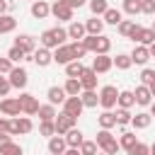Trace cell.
Wrapping results in <instances>:
<instances>
[{
  "label": "cell",
  "instance_id": "4fadbf2b",
  "mask_svg": "<svg viewBox=\"0 0 155 155\" xmlns=\"http://www.w3.org/2000/svg\"><path fill=\"white\" fill-rule=\"evenodd\" d=\"M53 63H58V65H65V63H70L73 61V53H70V46L68 44H61L58 48H53Z\"/></svg>",
  "mask_w": 155,
  "mask_h": 155
},
{
  "label": "cell",
  "instance_id": "e575fe53",
  "mask_svg": "<svg viewBox=\"0 0 155 155\" xmlns=\"http://www.w3.org/2000/svg\"><path fill=\"white\" fill-rule=\"evenodd\" d=\"M107 7H109L107 0H90V10H92L94 17H102V15L107 12Z\"/></svg>",
  "mask_w": 155,
  "mask_h": 155
},
{
  "label": "cell",
  "instance_id": "680465c9",
  "mask_svg": "<svg viewBox=\"0 0 155 155\" xmlns=\"http://www.w3.org/2000/svg\"><path fill=\"white\" fill-rule=\"evenodd\" d=\"M7 126H10V119H0V131H7Z\"/></svg>",
  "mask_w": 155,
  "mask_h": 155
},
{
  "label": "cell",
  "instance_id": "8992f818",
  "mask_svg": "<svg viewBox=\"0 0 155 155\" xmlns=\"http://www.w3.org/2000/svg\"><path fill=\"white\" fill-rule=\"evenodd\" d=\"M128 39H133V41H138V44H143V46H150V44L155 41V31L136 24V27H133V31L128 34Z\"/></svg>",
  "mask_w": 155,
  "mask_h": 155
},
{
  "label": "cell",
  "instance_id": "816d5d0a",
  "mask_svg": "<svg viewBox=\"0 0 155 155\" xmlns=\"http://www.w3.org/2000/svg\"><path fill=\"white\" fill-rule=\"evenodd\" d=\"M10 90H12L10 80H7L5 75H0V97H7V94H10Z\"/></svg>",
  "mask_w": 155,
  "mask_h": 155
},
{
  "label": "cell",
  "instance_id": "1f68e13d",
  "mask_svg": "<svg viewBox=\"0 0 155 155\" xmlns=\"http://www.w3.org/2000/svg\"><path fill=\"white\" fill-rule=\"evenodd\" d=\"M136 143H138L136 133H131V131H124V133H121V140H119V145H121V148H124L126 153H128V150H131V148H133Z\"/></svg>",
  "mask_w": 155,
  "mask_h": 155
},
{
  "label": "cell",
  "instance_id": "cb8c5ba5",
  "mask_svg": "<svg viewBox=\"0 0 155 155\" xmlns=\"http://www.w3.org/2000/svg\"><path fill=\"white\" fill-rule=\"evenodd\" d=\"M85 24H80V22H70V27H68V39H73V41H82L85 39Z\"/></svg>",
  "mask_w": 155,
  "mask_h": 155
},
{
  "label": "cell",
  "instance_id": "836d02e7",
  "mask_svg": "<svg viewBox=\"0 0 155 155\" xmlns=\"http://www.w3.org/2000/svg\"><path fill=\"white\" fill-rule=\"evenodd\" d=\"M22 145H17L15 140H7L5 145H0V155H22Z\"/></svg>",
  "mask_w": 155,
  "mask_h": 155
},
{
  "label": "cell",
  "instance_id": "c3c4849f",
  "mask_svg": "<svg viewBox=\"0 0 155 155\" xmlns=\"http://www.w3.org/2000/svg\"><path fill=\"white\" fill-rule=\"evenodd\" d=\"M97 36H99V34H97ZM97 36H94V34H85V39H82V46L87 48V53H90V51L94 53V48H97Z\"/></svg>",
  "mask_w": 155,
  "mask_h": 155
},
{
  "label": "cell",
  "instance_id": "be15d7a7",
  "mask_svg": "<svg viewBox=\"0 0 155 155\" xmlns=\"http://www.w3.org/2000/svg\"><path fill=\"white\" fill-rule=\"evenodd\" d=\"M150 155H155V143H150Z\"/></svg>",
  "mask_w": 155,
  "mask_h": 155
},
{
  "label": "cell",
  "instance_id": "9c48e42d",
  "mask_svg": "<svg viewBox=\"0 0 155 155\" xmlns=\"http://www.w3.org/2000/svg\"><path fill=\"white\" fill-rule=\"evenodd\" d=\"M53 124H56V133H58V136H65V133L75 126V119H73L70 114H65V111H63V114H56Z\"/></svg>",
  "mask_w": 155,
  "mask_h": 155
},
{
  "label": "cell",
  "instance_id": "2e32d148",
  "mask_svg": "<svg viewBox=\"0 0 155 155\" xmlns=\"http://www.w3.org/2000/svg\"><path fill=\"white\" fill-rule=\"evenodd\" d=\"M133 99H136V104H138V107H148V104L153 102L150 87H148V85H138V87H136V92H133Z\"/></svg>",
  "mask_w": 155,
  "mask_h": 155
},
{
  "label": "cell",
  "instance_id": "f35d334b",
  "mask_svg": "<svg viewBox=\"0 0 155 155\" xmlns=\"http://www.w3.org/2000/svg\"><path fill=\"white\" fill-rule=\"evenodd\" d=\"M114 65H116L119 70H128L133 63H131V56H128V53H119V56L114 58Z\"/></svg>",
  "mask_w": 155,
  "mask_h": 155
},
{
  "label": "cell",
  "instance_id": "52a82bcc",
  "mask_svg": "<svg viewBox=\"0 0 155 155\" xmlns=\"http://www.w3.org/2000/svg\"><path fill=\"white\" fill-rule=\"evenodd\" d=\"M17 99H19L22 114H27V116H34V114L39 111V102H36V97H34V94H29V92H22Z\"/></svg>",
  "mask_w": 155,
  "mask_h": 155
},
{
  "label": "cell",
  "instance_id": "11a10c76",
  "mask_svg": "<svg viewBox=\"0 0 155 155\" xmlns=\"http://www.w3.org/2000/svg\"><path fill=\"white\" fill-rule=\"evenodd\" d=\"M7 140H12V136H10L7 131H0V145H5Z\"/></svg>",
  "mask_w": 155,
  "mask_h": 155
},
{
  "label": "cell",
  "instance_id": "7402d4cb",
  "mask_svg": "<svg viewBox=\"0 0 155 155\" xmlns=\"http://www.w3.org/2000/svg\"><path fill=\"white\" fill-rule=\"evenodd\" d=\"M80 99H82V107H87V109H94L99 104V94L94 90H82L80 92Z\"/></svg>",
  "mask_w": 155,
  "mask_h": 155
},
{
  "label": "cell",
  "instance_id": "ba28073f",
  "mask_svg": "<svg viewBox=\"0 0 155 155\" xmlns=\"http://www.w3.org/2000/svg\"><path fill=\"white\" fill-rule=\"evenodd\" d=\"M73 12H75V10L68 7L63 0H56V2L51 5V15H53L56 19H61V22H70V19H73Z\"/></svg>",
  "mask_w": 155,
  "mask_h": 155
},
{
  "label": "cell",
  "instance_id": "6da1fadb",
  "mask_svg": "<svg viewBox=\"0 0 155 155\" xmlns=\"http://www.w3.org/2000/svg\"><path fill=\"white\" fill-rule=\"evenodd\" d=\"M65 39H68V29L53 27V29H46L41 34V46L44 48H58L61 44H65Z\"/></svg>",
  "mask_w": 155,
  "mask_h": 155
},
{
  "label": "cell",
  "instance_id": "44dd1931",
  "mask_svg": "<svg viewBox=\"0 0 155 155\" xmlns=\"http://www.w3.org/2000/svg\"><path fill=\"white\" fill-rule=\"evenodd\" d=\"M150 124H153V116H150L148 111H138L136 116H131V126L138 128V131H140V128H148Z\"/></svg>",
  "mask_w": 155,
  "mask_h": 155
},
{
  "label": "cell",
  "instance_id": "d6986e66",
  "mask_svg": "<svg viewBox=\"0 0 155 155\" xmlns=\"http://www.w3.org/2000/svg\"><path fill=\"white\" fill-rule=\"evenodd\" d=\"M80 85H82V90H94L97 87V73L92 70V68H85L82 73H80Z\"/></svg>",
  "mask_w": 155,
  "mask_h": 155
},
{
  "label": "cell",
  "instance_id": "7c38bea8",
  "mask_svg": "<svg viewBox=\"0 0 155 155\" xmlns=\"http://www.w3.org/2000/svg\"><path fill=\"white\" fill-rule=\"evenodd\" d=\"M128 56H131V63H136V65H145V63L150 61V51H148V46H143V44L133 46V51H131Z\"/></svg>",
  "mask_w": 155,
  "mask_h": 155
},
{
  "label": "cell",
  "instance_id": "60d3db41",
  "mask_svg": "<svg viewBox=\"0 0 155 155\" xmlns=\"http://www.w3.org/2000/svg\"><path fill=\"white\" fill-rule=\"evenodd\" d=\"M39 133L46 136V138L56 136V124H53V121H41V124H39Z\"/></svg>",
  "mask_w": 155,
  "mask_h": 155
},
{
  "label": "cell",
  "instance_id": "7a4b0ae2",
  "mask_svg": "<svg viewBox=\"0 0 155 155\" xmlns=\"http://www.w3.org/2000/svg\"><path fill=\"white\" fill-rule=\"evenodd\" d=\"M7 80H10L12 87L24 90L27 82H29V73H27V68H22V65H12V70L7 73Z\"/></svg>",
  "mask_w": 155,
  "mask_h": 155
},
{
  "label": "cell",
  "instance_id": "bcb514c9",
  "mask_svg": "<svg viewBox=\"0 0 155 155\" xmlns=\"http://www.w3.org/2000/svg\"><path fill=\"white\" fill-rule=\"evenodd\" d=\"M111 138H114V136H111V131H109V128H99V131H97V138H94V143L102 148V145H104L107 140H111Z\"/></svg>",
  "mask_w": 155,
  "mask_h": 155
},
{
  "label": "cell",
  "instance_id": "f1b7e54d",
  "mask_svg": "<svg viewBox=\"0 0 155 155\" xmlns=\"http://www.w3.org/2000/svg\"><path fill=\"white\" fill-rule=\"evenodd\" d=\"M102 29H104V19H99V17H92V19H87L85 22V31L87 34H102Z\"/></svg>",
  "mask_w": 155,
  "mask_h": 155
},
{
  "label": "cell",
  "instance_id": "9a60e30c",
  "mask_svg": "<svg viewBox=\"0 0 155 155\" xmlns=\"http://www.w3.org/2000/svg\"><path fill=\"white\" fill-rule=\"evenodd\" d=\"M31 61L39 65V68H46L48 63H53V56H51V48H36L34 53H31Z\"/></svg>",
  "mask_w": 155,
  "mask_h": 155
},
{
  "label": "cell",
  "instance_id": "f907efd6",
  "mask_svg": "<svg viewBox=\"0 0 155 155\" xmlns=\"http://www.w3.org/2000/svg\"><path fill=\"white\" fill-rule=\"evenodd\" d=\"M140 12L143 15H155V0H140Z\"/></svg>",
  "mask_w": 155,
  "mask_h": 155
},
{
  "label": "cell",
  "instance_id": "5b68a950",
  "mask_svg": "<svg viewBox=\"0 0 155 155\" xmlns=\"http://www.w3.org/2000/svg\"><path fill=\"white\" fill-rule=\"evenodd\" d=\"M114 68V58L109 56V53H94V58H92V70L99 75V73H109Z\"/></svg>",
  "mask_w": 155,
  "mask_h": 155
},
{
  "label": "cell",
  "instance_id": "7bdbcfd3",
  "mask_svg": "<svg viewBox=\"0 0 155 155\" xmlns=\"http://www.w3.org/2000/svg\"><path fill=\"white\" fill-rule=\"evenodd\" d=\"M97 150H99V145L94 140H82L80 143V153L82 155H97Z\"/></svg>",
  "mask_w": 155,
  "mask_h": 155
},
{
  "label": "cell",
  "instance_id": "d590c367",
  "mask_svg": "<svg viewBox=\"0 0 155 155\" xmlns=\"http://www.w3.org/2000/svg\"><path fill=\"white\" fill-rule=\"evenodd\" d=\"M109 48H111V39L104 36V34H99V36H97V48H94V53H109Z\"/></svg>",
  "mask_w": 155,
  "mask_h": 155
},
{
  "label": "cell",
  "instance_id": "6125c7cd",
  "mask_svg": "<svg viewBox=\"0 0 155 155\" xmlns=\"http://www.w3.org/2000/svg\"><path fill=\"white\" fill-rule=\"evenodd\" d=\"M148 107H150V116H155V102H150Z\"/></svg>",
  "mask_w": 155,
  "mask_h": 155
},
{
  "label": "cell",
  "instance_id": "484cf974",
  "mask_svg": "<svg viewBox=\"0 0 155 155\" xmlns=\"http://www.w3.org/2000/svg\"><path fill=\"white\" fill-rule=\"evenodd\" d=\"M63 90H65V94H68V97H78V94L82 92V85H80V80H78V78H68V80H65V85H63Z\"/></svg>",
  "mask_w": 155,
  "mask_h": 155
},
{
  "label": "cell",
  "instance_id": "7dc6e473",
  "mask_svg": "<svg viewBox=\"0 0 155 155\" xmlns=\"http://www.w3.org/2000/svg\"><path fill=\"white\" fill-rule=\"evenodd\" d=\"M128 155H150V145H148V143H140V140H138V143H136V145H133V148L128 150Z\"/></svg>",
  "mask_w": 155,
  "mask_h": 155
},
{
  "label": "cell",
  "instance_id": "f546056e",
  "mask_svg": "<svg viewBox=\"0 0 155 155\" xmlns=\"http://www.w3.org/2000/svg\"><path fill=\"white\" fill-rule=\"evenodd\" d=\"M36 114H39L41 121H53L56 119V107L53 104H39V111Z\"/></svg>",
  "mask_w": 155,
  "mask_h": 155
},
{
  "label": "cell",
  "instance_id": "b9f144b4",
  "mask_svg": "<svg viewBox=\"0 0 155 155\" xmlns=\"http://www.w3.org/2000/svg\"><path fill=\"white\" fill-rule=\"evenodd\" d=\"M99 150H102V153H107V155H116V153L121 150V145H119V140H116V138H111V140H107Z\"/></svg>",
  "mask_w": 155,
  "mask_h": 155
},
{
  "label": "cell",
  "instance_id": "8d00e7d4",
  "mask_svg": "<svg viewBox=\"0 0 155 155\" xmlns=\"http://www.w3.org/2000/svg\"><path fill=\"white\" fill-rule=\"evenodd\" d=\"M124 12L131 17L140 15V0H124Z\"/></svg>",
  "mask_w": 155,
  "mask_h": 155
},
{
  "label": "cell",
  "instance_id": "30bf717a",
  "mask_svg": "<svg viewBox=\"0 0 155 155\" xmlns=\"http://www.w3.org/2000/svg\"><path fill=\"white\" fill-rule=\"evenodd\" d=\"M82 99H80V94L78 97H65V102H63V111L65 114H70L73 119H78L80 114H82Z\"/></svg>",
  "mask_w": 155,
  "mask_h": 155
},
{
  "label": "cell",
  "instance_id": "3957f363",
  "mask_svg": "<svg viewBox=\"0 0 155 155\" xmlns=\"http://www.w3.org/2000/svg\"><path fill=\"white\" fill-rule=\"evenodd\" d=\"M34 124L29 116H17V119H10V126H7V133L10 136H19V133H31Z\"/></svg>",
  "mask_w": 155,
  "mask_h": 155
},
{
  "label": "cell",
  "instance_id": "9f6ffc18",
  "mask_svg": "<svg viewBox=\"0 0 155 155\" xmlns=\"http://www.w3.org/2000/svg\"><path fill=\"white\" fill-rule=\"evenodd\" d=\"M7 10H10V2L7 0H0V15H5Z\"/></svg>",
  "mask_w": 155,
  "mask_h": 155
},
{
  "label": "cell",
  "instance_id": "277c9868",
  "mask_svg": "<svg viewBox=\"0 0 155 155\" xmlns=\"http://www.w3.org/2000/svg\"><path fill=\"white\" fill-rule=\"evenodd\" d=\"M116 97H119V90H116L114 85H104V87L99 90V104H102L104 109H114V107H116Z\"/></svg>",
  "mask_w": 155,
  "mask_h": 155
},
{
  "label": "cell",
  "instance_id": "681fc988",
  "mask_svg": "<svg viewBox=\"0 0 155 155\" xmlns=\"http://www.w3.org/2000/svg\"><path fill=\"white\" fill-rule=\"evenodd\" d=\"M153 80H155V70H153V68H143V70H140V82H143V85H150Z\"/></svg>",
  "mask_w": 155,
  "mask_h": 155
},
{
  "label": "cell",
  "instance_id": "8fae6325",
  "mask_svg": "<svg viewBox=\"0 0 155 155\" xmlns=\"http://www.w3.org/2000/svg\"><path fill=\"white\" fill-rule=\"evenodd\" d=\"M0 111H2L5 116H19V111H22L19 99H17V97H5V99L0 102Z\"/></svg>",
  "mask_w": 155,
  "mask_h": 155
},
{
  "label": "cell",
  "instance_id": "f6af8a7d",
  "mask_svg": "<svg viewBox=\"0 0 155 155\" xmlns=\"http://www.w3.org/2000/svg\"><path fill=\"white\" fill-rule=\"evenodd\" d=\"M7 58H10L12 63H19L22 58H27V53H24V51H22L19 46H12V48L7 51Z\"/></svg>",
  "mask_w": 155,
  "mask_h": 155
},
{
  "label": "cell",
  "instance_id": "83f0119b",
  "mask_svg": "<svg viewBox=\"0 0 155 155\" xmlns=\"http://www.w3.org/2000/svg\"><path fill=\"white\" fill-rule=\"evenodd\" d=\"M15 27H17V19L12 17V15H0V34H10V31H15Z\"/></svg>",
  "mask_w": 155,
  "mask_h": 155
},
{
  "label": "cell",
  "instance_id": "ab89813d",
  "mask_svg": "<svg viewBox=\"0 0 155 155\" xmlns=\"http://www.w3.org/2000/svg\"><path fill=\"white\" fill-rule=\"evenodd\" d=\"M114 116H116V124H119V126H126V124H131V116H133V114H131L128 109H121V107H119V109L114 111Z\"/></svg>",
  "mask_w": 155,
  "mask_h": 155
},
{
  "label": "cell",
  "instance_id": "4316f807",
  "mask_svg": "<svg viewBox=\"0 0 155 155\" xmlns=\"http://www.w3.org/2000/svg\"><path fill=\"white\" fill-rule=\"evenodd\" d=\"M116 104H119L121 109H131V107L136 104L133 92H131V90H121V92H119V97H116Z\"/></svg>",
  "mask_w": 155,
  "mask_h": 155
},
{
  "label": "cell",
  "instance_id": "4dcf8cb0",
  "mask_svg": "<svg viewBox=\"0 0 155 155\" xmlns=\"http://www.w3.org/2000/svg\"><path fill=\"white\" fill-rule=\"evenodd\" d=\"M102 19H104L107 24H114V27H116V24L121 22V10H116V7H107V12L102 15Z\"/></svg>",
  "mask_w": 155,
  "mask_h": 155
},
{
  "label": "cell",
  "instance_id": "5bb4252c",
  "mask_svg": "<svg viewBox=\"0 0 155 155\" xmlns=\"http://www.w3.org/2000/svg\"><path fill=\"white\" fill-rule=\"evenodd\" d=\"M15 46H19L27 56H31V53L36 51V41H34V36H29V34H19V36L15 39Z\"/></svg>",
  "mask_w": 155,
  "mask_h": 155
},
{
  "label": "cell",
  "instance_id": "91938a15",
  "mask_svg": "<svg viewBox=\"0 0 155 155\" xmlns=\"http://www.w3.org/2000/svg\"><path fill=\"white\" fill-rule=\"evenodd\" d=\"M148 51H150V58H155V41H153V44L148 46Z\"/></svg>",
  "mask_w": 155,
  "mask_h": 155
},
{
  "label": "cell",
  "instance_id": "03108f58",
  "mask_svg": "<svg viewBox=\"0 0 155 155\" xmlns=\"http://www.w3.org/2000/svg\"><path fill=\"white\" fill-rule=\"evenodd\" d=\"M97 155H107V153H97Z\"/></svg>",
  "mask_w": 155,
  "mask_h": 155
},
{
  "label": "cell",
  "instance_id": "94428289",
  "mask_svg": "<svg viewBox=\"0 0 155 155\" xmlns=\"http://www.w3.org/2000/svg\"><path fill=\"white\" fill-rule=\"evenodd\" d=\"M148 87H150V94H153V97H155V80H153V82H150V85H148Z\"/></svg>",
  "mask_w": 155,
  "mask_h": 155
},
{
  "label": "cell",
  "instance_id": "e0dca14e",
  "mask_svg": "<svg viewBox=\"0 0 155 155\" xmlns=\"http://www.w3.org/2000/svg\"><path fill=\"white\" fill-rule=\"evenodd\" d=\"M65 150H68V143H65V138H63V136H58V133H56V136H51V138H48V153H51V155H63Z\"/></svg>",
  "mask_w": 155,
  "mask_h": 155
},
{
  "label": "cell",
  "instance_id": "6f0895ef",
  "mask_svg": "<svg viewBox=\"0 0 155 155\" xmlns=\"http://www.w3.org/2000/svg\"><path fill=\"white\" fill-rule=\"evenodd\" d=\"M63 155H82V153H80V148H68Z\"/></svg>",
  "mask_w": 155,
  "mask_h": 155
},
{
  "label": "cell",
  "instance_id": "d4e9b609",
  "mask_svg": "<svg viewBox=\"0 0 155 155\" xmlns=\"http://www.w3.org/2000/svg\"><path fill=\"white\" fill-rule=\"evenodd\" d=\"M97 121H99V128H109V131H111V128L116 126V116H114V111H111V109H104V111L99 114V119H97Z\"/></svg>",
  "mask_w": 155,
  "mask_h": 155
},
{
  "label": "cell",
  "instance_id": "d6a6232c",
  "mask_svg": "<svg viewBox=\"0 0 155 155\" xmlns=\"http://www.w3.org/2000/svg\"><path fill=\"white\" fill-rule=\"evenodd\" d=\"M82 70H85V65H82L80 61H70V63H65V75H68V78H80Z\"/></svg>",
  "mask_w": 155,
  "mask_h": 155
},
{
  "label": "cell",
  "instance_id": "74e56055",
  "mask_svg": "<svg viewBox=\"0 0 155 155\" xmlns=\"http://www.w3.org/2000/svg\"><path fill=\"white\" fill-rule=\"evenodd\" d=\"M70 46V53H73V61H80L85 53H87V48L82 46V41H73V44H68Z\"/></svg>",
  "mask_w": 155,
  "mask_h": 155
},
{
  "label": "cell",
  "instance_id": "db71d44e",
  "mask_svg": "<svg viewBox=\"0 0 155 155\" xmlns=\"http://www.w3.org/2000/svg\"><path fill=\"white\" fill-rule=\"evenodd\" d=\"M63 2H65L68 7H73V10H80V7H82L87 0H63Z\"/></svg>",
  "mask_w": 155,
  "mask_h": 155
},
{
  "label": "cell",
  "instance_id": "e7e4bbea",
  "mask_svg": "<svg viewBox=\"0 0 155 155\" xmlns=\"http://www.w3.org/2000/svg\"><path fill=\"white\" fill-rule=\"evenodd\" d=\"M150 29H153V31H155V22H153V27H150Z\"/></svg>",
  "mask_w": 155,
  "mask_h": 155
},
{
  "label": "cell",
  "instance_id": "ac0fdd59",
  "mask_svg": "<svg viewBox=\"0 0 155 155\" xmlns=\"http://www.w3.org/2000/svg\"><path fill=\"white\" fill-rule=\"evenodd\" d=\"M48 15H51V5H48L46 0H34V2H31V17L46 19Z\"/></svg>",
  "mask_w": 155,
  "mask_h": 155
},
{
  "label": "cell",
  "instance_id": "ee69618b",
  "mask_svg": "<svg viewBox=\"0 0 155 155\" xmlns=\"http://www.w3.org/2000/svg\"><path fill=\"white\" fill-rule=\"evenodd\" d=\"M116 27H119V34H121V36H128V34L133 31L136 22H131V19H121V22H119Z\"/></svg>",
  "mask_w": 155,
  "mask_h": 155
},
{
  "label": "cell",
  "instance_id": "603a6c76",
  "mask_svg": "<svg viewBox=\"0 0 155 155\" xmlns=\"http://www.w3.org/2000/svg\"><path fill=\"white\" fill-rule=\"evenodd\" d=\"M63 138H65L68 148H80V143L85 140V138H82V131H80V128H75V126H73V128H70V131H68Z\"/></svg>",
  "mask_w": 155,
  "mask_h": 155
},
{
  "label": "cell",
  "instance_id": "ffe728a7",
  "mask_svg": "<svg viewBox=\"0 0 155 155\" xmlns=\"http://www.w3.org/2000/svg\"><path fill=\"white\" fill-rule=\"evenodd\" d=\"M46 97H48V104H53V107H56V104H63L68 94H65V90H63V87H58V85H53V87H48V92H46Z\"/></svg>",
  "mask_w": 155,
  "mask_h": 155
},
{
  "label": "cell",
  "instance_id": "f5cc1de1",
  "mask_svg": "<svg viewBox=\"0 0 155 155\" xmlns=\"http://www.w3.org/2000/svg\"><path fill=\"white\" fill-rule=\"evenodd\" d=\"M10 70H12V61H10L7 56H5V58H0V75H7Z\"/></svg>",
  "mask_w": 155,
  "mask_h": 155
}]
</instances>
